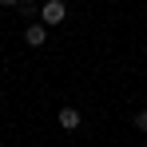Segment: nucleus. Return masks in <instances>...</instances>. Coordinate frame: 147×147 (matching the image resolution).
Here are the masks:
<instances>
[{
  "label": "nucleus",
  "instance_id": "f257e3e1",
  "mask_svg": "<svg viewBox=\"0 0 147 147\" xmlns=\"http://www.w3.org/2000/svg\"><path fill=\"white\" fill-rule=\"evenodd\" d=\"M64 16H68V8H64L60 0H48V4L40 8V24H44V28H48V24H60Z\"/></svg>",
  "mask_w": 147,
  "mask_h": 147
},
{
  "label": "nucleus",
  "instance_id": "f03ea898",
  "mask_svg": "<svg viewBox=\"0 0 147 147\" xmlns=\"http://www.w3.org/2000/svg\"><path fill=\"white\" fill-rule=\"evenodd\" d=\"M44 40H48V28L40 24V20H36V24H28V28H24V44H32V48H40Z\"/></svg>",
  "mask_w": 147,
  "mask_h": 147
},
{
  "label": "nucleus",
  "instance_id": "7ed1b4c3",
  "mask_svg": "<svg viewBox=\"0 0 147 147\" xmlns=\"http://www.w3.org/2000/svg\"><path fill=\"white\" fill-rule=\"evenodd\" d=\"M56 119H60V127H64V131H76V127L84 123V115H80L76 107H60V115H56Z\"/></svg>",
  "mask_w": 147,
  "mask_h": 147
},
{
  "label": "nucleus",
  "instance_id": "20e7f679",
  "mask_svg": "<svg viewBox=\"0 0 147 147\" xmlns=\"http://www.w3.org/2000/svg\"><path fill=\"white\" fill-rule=\"evenodd\" d=\"M16 12H20V16H40V8H36V4H16Z\"/></svg>",
  "mask_w": 147,
  "mask_h": 147
},
{
  "label": "nucleus",
  "instance_id": "39448f33",
  "mask_svg": "<svg viewBox=\"0 0 147 147\" xmlns=\"http://www.w3.org/2000/svg\"><path fill=\"white\" fill-rule=\"evenodd\" d=\"M135 127H139V131H147V107H139V111H135Z\"/></svg>",
  "mask_w": 147,
  "mask_h": 147
},
{
  "label": "nucleus",
  "instance_id": "423d86ee",
  "mask_svg": "<svg viewBox=\"0 0 147 147\" xmlns=\"http://www.w3.org/2000/svg\"><path fill=\"white\" fill-rule=\"evenodd\" d=\"M143 147H147V143H143Z\"/></svg>",
  "mask_w": 147,
  "mask_h": 147
}]
</instances>
